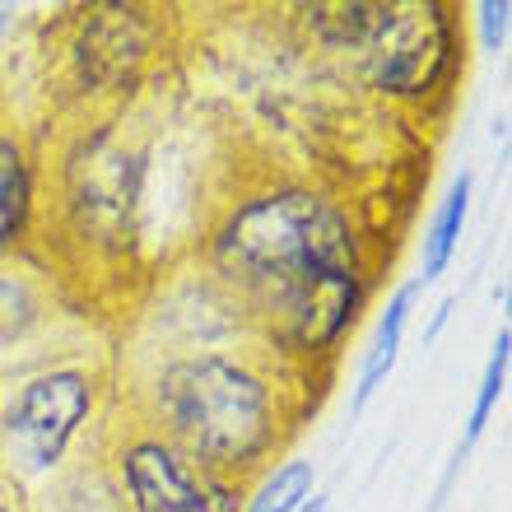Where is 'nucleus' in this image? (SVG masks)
<instances>
[{
  "instance_id": "obj_1",
  "label": "nucleus",
  "mask_w": 512,
  "mask_h": 512,
  "mask_svg": "<svg viewBox=\"0 0 512 512\" xmlns=\"http://www.w3.org/2000/svg\"><path fill=\"white\" fill-rule=\"evenodd\" d=\"M219 266L261 312L322 350L359 303V266L345 219L312 196H270L247 205L219 238Z\"/></svg>"
},
{
  "instance_id": "obj_2",
  "label": "nucleus",
  "mask_w": 512,
  "mask_h": 512,
  "mask_svg": "<svg viewBox=\"0 0 512 512\" xmlns=\"http://www.w3.org/2000/svg\"><path fill=\"white\" fill-rule=\"evenodd\" d=\"M163 415L196 461H247L270 438V401L266 387L224 364V359H196L163 378Z\"/></svg>"
},
{
  "instance_id": "obj_3",
  "label": "nucleus",
  "mask_w": 512,
  "mask_h": 512,
  "mask_svg": "<svg viewBox=\"0 0 512 512\" xmlns=\"http://www.w3.org/2000/svg\"><path fill=\"white\" fill-rule=\"evenodd\" d=\"M140 512H238L233 494L196 457L168 443H135L122 457Z\"/></svg>"
},
{
  "instance_id": "obj_4",
  "label": "nucleus",
  "mask_w": 512,
  "mask_h": 512,
  "mask_svg": "<svg viewBox=\"0 0 512 512\" xmlns=\"http://www.w3.org/2000/svg\"><path fill=\"white\" fill-rule=\"evenodd\" d=\"M94 391L80 373H47L33 378L10 405V438L28 466H52L66 452L70 433L80 429Z\"/></svg>"
},
{
  "instance_id": "obj_5",
  "label": "nucleus",
  "mask_w": 512,
  "mask_h": 512,
  "mask_svg": "<svg viewBox=\"0 0 512 512\" xmlns=\"http://www.w3.org/2000/svg\"><path fill=\"white\" fill-rule=\"evenodd\" d=\"M382 52H378V70L373 80L387 84V89H401V94H419L429 89L447 66V19L438 5H424V10L410 14H387V24L378 28Z\"/></svg>"
},
{
  "instance_id": "obj_6",
  "label": "nucleus",
  "mask_w": 512,
  "mask_h": 512,
  "mask_svg": "<svg viewBox=\"0 0 512 512\" xmlns=\"http://www.w3.org/2000/svg\"><path fill=\"white\" fill-rule=\"evenodd\" d=\"M415 294H419V280L391 294L387 317H382V326H378V340H373V350H368V359H364V373H359V391H354V405H364L368 396L378 391V382L391 373V364H396V350H401V331H405V317H410V303H415Z\"/></svg>"
},
{
  "instance_id": "obj_7",
  "label": "nucleus",
  "mask_w": 512,
  "mask_h": 512,
  "mask_svg": "<svg viewBox=\"0 0 512 512\" xmlns=\"http://www.w3.org/2000/svg\"><path fill=\"white\" fill-rule=\"evenodd\" d=\"M466 205H471V177L461 173L457 182H452V191H447V201H443V210H438V219H433V229H429V243H424V275H419V280L443 275V266L452 261V247H457L461 224H466Z\"/></svg>"
},
{
  "instance_id": "obj_8",
  "label": "nucleus",
  "mask_w": 512,
  "mask_h": 512,
  "mask_svg": "<svg viewBox=\"0 0 512 512\" xmlns=\"http://www.w3.org/2000/svg\"><path fill=\"white\" fill-rule=\"evenodd\" d=\"M28 210V168L10 135H0V252L14 243Z\"/></svg>"
},
{
  "instance_id": "obj_9",
  "label": "nucleus",
  "mask_w": 512,
  "mask_h": 512,
  "mask_svg": "<svg viewBox=\"0 0 512 512\" xmlns=\"http://www.w3.org/2000/svg\"><path fill=\"white\" fill-rule=\"evenodd\" d=\"M308 489H312V466L308 461H289V466L275 471V480L261 485V494L252 499V512H294L308 499Z\"/></svg>"
},
{
  "instance_id": "obj_10",
  "label": "nucleus",
  "mask_w": 512,
  "mask_h": 512,
  "mask_svg": "<svg viewBox=\"0 0 512 512\" xmlns=\"http://www.w3.org/2000/svg\"><path fill=\"white\" fill-rule=\"evenodd\" d=\"M508 345H512V336H508V331H499V345H494V354H489L485 382H480V396H475L471 424H466V443H475V438L485 433V424H489V410H494V401H499L503 378H508Z\"/></svg>"
},
{
  "instance_id": "obj_11",
  "label": "nucleus",
  "mask_w": 512,
  "mask_h": 512,
  "mask_svg": "<svg viewBox=\"0 0 512 512\" xmlns=\"http://www.w3.org/2000/svg\"><path fill=\"white\" fill-rule=\"evenodd\" d=\"M33 317V298H28L24 284H14L0 275V340L5 336H19Z\"/></svg>"
},
{
  "instance_id": "obj_12",
  "label": "nucleus",
  "mask_w": 512,
  "mask_h": 512,
  "mask_svg": "<svg viewBox=\"0 0 512 512\" xmlns=\"http://www.w3.org/2000/svg\"><path fill=\"white\" fill-rule=\"evenodd\" d=\"M508 14H512L508 0L485 5V42H489V47H503V38H508Z\"/></svg>"
},
{
  "instance_id": "obj_13",
  "label": "nucleus",
  "mask_w": 512,
  "mask_h": 512,
  "mask_svg": "<svg viewBox=\"0 0 512 512\" xmlns=\"http://www.w3.org/2000/svg\"><path fill=\"white\" fill-rule=\"evenodd\" d=\"M303 512H326V499H312V503H308V508H303Z\"/></svg>"
},
{
  "instance_id": "obj_14",
  "label": "nucleus",
  "mask_w": 512,
  "mask_h": 512,
  "mask_svg": "<svg viewBox=\"0 0 512 512\" xmlns=\"http://www.w3.org/2000/svg\"><path fill=\"white\" fill-rule=\"evenodd\" d=\"M5 24H10V14H5V10H0V33H5Z\"/></svg>"
},
{
  "instance_id": "obj_15",
  "label": "nucleus",
  "mask_w": 512,
  "mask_h": 512,
  "mask_svg": "<svg viewBox=\"0 0 512 512\" xmlns=\"http://www.w3.org/2000/svg\"><path fill=\"white\" fill-rule=\"evenodd\" d=\"M0 512H5V508H0Z\"/></svg>"
}]
</instances>
